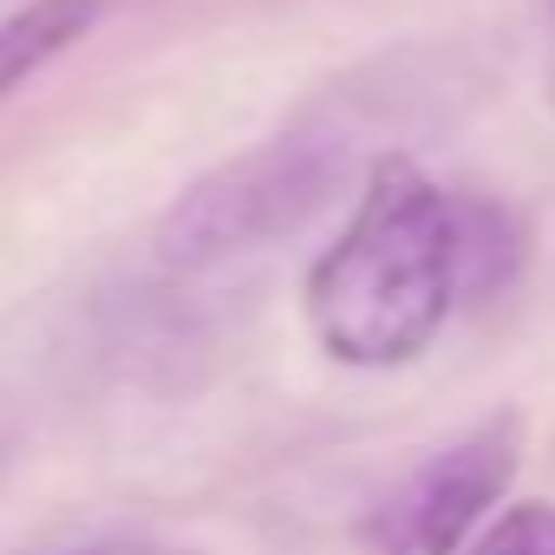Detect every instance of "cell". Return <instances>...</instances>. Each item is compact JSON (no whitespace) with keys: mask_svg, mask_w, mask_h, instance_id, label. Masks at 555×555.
I'll return each instance as SVG.
<instances>
[{"mask_svg":"<svg viewBox=\"0 0 555 555\" xmlns=\"http://www.w3.org/2000/svg\"><path fill=\"white\" fill-rule=\"evenodd\" d=\"M470 301L464 196L438 190L405 151L366 164L360 203L308 268V327L347 366H405Z\"/></svg>","mask_w":555,"mask_h":555,"instance_id":"cell-1","label":"cell"},{"mask_svg":"<svg viewBox=\"0 0 555 555\" xmlns=\"http://www.w3.org/2000/svg\"><path fill=\"white\" fill-rule=\"evenodd\" d=\"M548 99H555V0H548Z\"/></svg>","mask_w":555,"mask_h":555,"instance_id":"cell-6","label":"cell"},{"mask_svg":"<svg viewBox=\"0 0 555 555\" xmlns=\"http://www.w3.org/2000/svg\"><path fill=\"white\" fill-rule=\"evenodd\" d=\"M105 14V0H27L0 21V105L27 79H40L60 53H73Z\"/></svg>","mask_w":555,"mask_h":555,"instance_id":"cell-4","label":"cell"},{"mask_svg":"<svg viewBox=\"0 0 555 555\" xmlns=\"http://www.w3.org/2000/svg\"><path fill=\"white\" fill-rule=\"evenodd\" d=\"M79 555H164V548H79Z\"/></svg>","mask_w":555,"mask_h":555,"instance_id":"cell-7","label":"cell"},{"mask_svg":"<svg viewBox=\"0 0 555 555\" xmlns=\"http://www.w3.org/2000/svg\"><path fill=\"white\" fill-rule=\"evenodd\" d=\"M347 183V138L340 131H282L261 138L216 170H203L157 222L151 255L170 274H209L242 255L301 235Z\"/></svg>","mask_w":555,"mask_h":555,"instance_id":"cell-2","label":"cell"},{"mask_svg":"<svg viewBox=\"0 0 555 555\" xmlns=\"http://www.w3.org/2000/svg\"><path fill=\"white\" fill-rule=\"evenodd\" d=\"M516 464H522L516 412L470 425L373 503L360 529V555H464L483 535L503 490L516 483Z\"/></svg>","mask_w":555,"mask_h":555,"instance_id":"cell-3","label":"cell"},{"mask_svg":"<svg viewBox=\"0 0 555 555\" xmlns=\"http://www.w3.org/2000/svg\"><path fill=\"white\" fill-rule=\"evenodd\" d=\"M464 555H555V503H509Z\"/></svg>","mask_w":555,"mask_h":555,"instance_id":"cell-5","label":"cell"}]
</instances>
